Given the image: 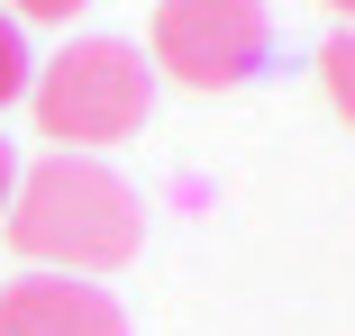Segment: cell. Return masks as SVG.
<instances>
[{
  "label": "cell",
  "mask_w": 355,
  "mask_h": 336,
  "mask_svg": "<svg viewBox=\"0 0 355 336\" xmlns=\"http://www.w3.org/2000/svg\"><path fill=\"white\" fill-rule=\"evenodd\" d=\"M10 245L28 273H119L146 245V200H137L101 155H46L10 191Z\"/></svg>",
  "instance_id": "cell-1"
},
{
  "label": "cell",
  "mask_w": 355,
  "mask_h": 336,
  "mask_svg": "<svg viewBox=\"0 0 355 336\" xmlns=\"http://www.w3.org/2000/svg\"><path fill=\"white\" fill-rule=\"evenodd\" d=\"M28 82H37V55H28L19 19L0 10V109H10V100H28Z\"/></svg>",
  "instance_id": "cell-6"
},
{
  "label": "cell",
  "mask_w": 355,
  "mask_h": 336,
  "mask_svg": "<svg viewBox=\"0 0 355 336\" xmlns=\"http://www.w3.org/2000/svg\"><path fill=\"white\" fill-rule=\"evenodd\" d=\"M319 82H328V100H337V118L355 127V28H337V37L319 46Z\"/></svg>",
  "instance_id": "cell-5"
},
{
  "label": "cell",
  "mask_w": 355,
  "mask_h": 336,
  "mask_svg": "<svg viewBox=\"0 0 355 336\" xmlns=\"http://www.w3.org/2000/svg\"><path fill=\"white\" fill-rule=\"evenodd\" d=\"M0 336H128V309L73 273H19L0 282Z\"/></svg>",
  "instance_id": "cell-4"
},
{
  "label": "cell",
  "mask_w": 355,
  "mask_h": 336,
  "mask_svg": "<svg viewBox=\"0 0 355 336\" xmlns=\"http://www.w3.org/2000/svg\"><path fill=\"white\" fill-rule=\"evenodd\" d=\"M28 109H37V137H55V155L128 146L146 127V109H155V64L128 37H73L64 55L37 64Z\"/></svg>",
  "instance_id": "cell-2"
},
{
  "label": "cell",
  "mask_w": 355,
  "mask_h": 336,
  "mask_svg": "<svg viewBox=\"0 0 355 336\" xmlns=\"http://www.w3.org/2000/svg\"><path fill=\"white\" fill-rule=\"evenodd\" d=\"M273 55L264 0H155V64L182 91H237Z\"/></svg>",
  "instance_id": "cell-3"
},
{
  "label": "cell",
  "mask_w": 355,
  "mask_h": 336,
  "mask_svg": "<svg viewBox=\"0 0 355 336\" xmlns=\"http://www.w3.org/2000/svg\"><path fill=\"white\" fill-rule=\"evenodd\" d=\"M0 10H10L19 28H73V19L92 10V0H0Z\"/></svg>",
  "instance_id": "cell-7"
},
{
  "label": "cell",
  "mask_w": 355,
  "mask_h": 336,
  "mask_svg": "<svg viewBox=\"0 0 355 336\" xmlns=\"http://www.w3.org/2000/svg\"><path fill=\"white\" fill-rule=\"evenodd\" d=\"M328 10H337V19H346V28H355V0H328Z\"/></svg>",
  "instance_id": "cell-9"
},
{
  "label": "cell",
  "mask_w": 355,
  "mask_h": 336,
  "mask_svg": "<svg viewBox=\"0 0 355 336\" xmlns=\"http://www.w3.org/2000/svg\"><path fill=\"white\" fill-rule=\"evenodd\" d=\"M10 191H19V146L0 137V218H10Z\"/></svg>",
  "instance_id": "cell-8"
}]
</instances>
